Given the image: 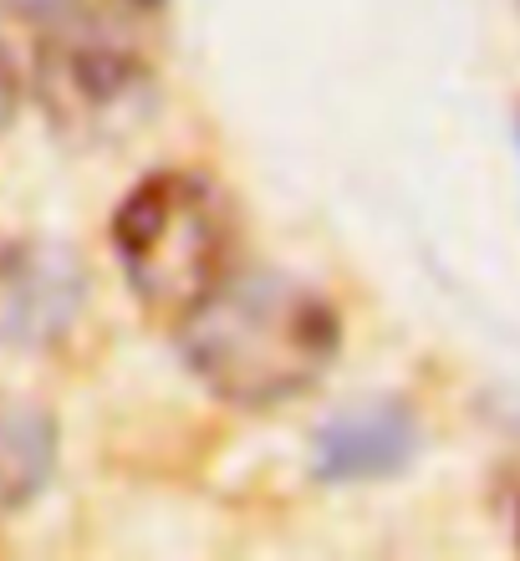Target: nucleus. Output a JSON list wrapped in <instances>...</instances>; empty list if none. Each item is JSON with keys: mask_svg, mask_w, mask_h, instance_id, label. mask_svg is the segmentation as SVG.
<instances>
[{"mask_svg": "<svg viewBox=\"0 0 520 561\" xmlns=\"http://www.w3.org/2000/svg\"><path fill=\"white\" fill-rule=\"evenodd\" d=\"M418 444H424V428L408 403L372 399L327 419V428L316 434L312 470L327 485H372L408 470L418 459Z\"/></svg>", "mask_w": 520, "mask_h": 561, "instance_id": "3", "label": "nucleus"}, {"mask_svg": "<svg viewBox=\"0 0 520 561\" xmlns=\"http://www.w3.org/2000/svg\"><path fill=\"white\" fill-rule=\"evenodd\" d=\"M189 373L235 409L301 399L343 353V322L322 291L291 276H224L178 322Z\"/></svg>", "mask_w": 520, "mask_h": 561, "instance_id": "1", "label": "nucleus"}, {"mask_svg": "<svg viewBox=\"0 0 520 561\" xmlns=\"http://www.w3.org/2000/svg\"><path fill=\"white\" fill-rule=\"evenodd\" d=\"M61 0H0V11H15V15H46L57 11Z\"/></svg>", "mask_w": 520, "mask_h": 561, "instance_id": "6", "label": "nucleus"}, {"mask_svg": "<svg viewBox=\"0 0 520 561\" xmlns=\"http://www.w3.org/2000/svg\"><path fill=\"white\" fill-rule=\"evenodd\" d=\"M516 547H520V511H516Z\"/></svg>", "mask_w": 520, "mask_h": 561, "instance_id": "7", "label": "nucleus"}, {"mask_svg": "<svg viewBox=\"0 0 520 561\" xmlns=\"http://www.w3.org/2000/svg\"><path fill=\"white\" fill-rule=\"evenodd\" d=\"M113 251L143 311L184 322L230 276V205L205 174H149L113 215Z\"/></svg>", "mask_w": 520, "mask_h": 561, "instance_id": "2", "label": "nucleus"}, {"mask_svg": "<svg viewBox=\"0 0 520 561\" xmlns=\"http://www.w3.org/2000/svg\"><path fill=\"white\" fill-rule=\"evenodd\" d=\"M15 107H21V72H15V57H11V46L0 42V134L11 128Z\"/></svg>", "mask_w": 520, "mask_h": 561, "instance_id": "5", "label": "nucleus"}, {"mask_svg": "<svg viewBox=\"0 0 520 561\" xmlns=\"http://www.w3.org/2000/svg\"><path fill=\"white\" fill-rule=\"evenodd\" d=\"M138 5H153V0H138Z\"/></svg>", "mask_w": 520, "mask_h": 561, "instance_id": "8", "label": "nucleus"}, {"mask_svg": "<svg viewBox=\"0 0 520 561\" xmlns=\"http://www.w3.org/2000/svg\"><path fill=\"white\" fill-rule=\"evenodd\" d=\"M57 470V424L46 409L5 403L0 409V505H26Z\"/></svg>", "mask_w": 520, "mask_h": 561, "instance_id": "4", "label": "nucleus"}]
</instances>
